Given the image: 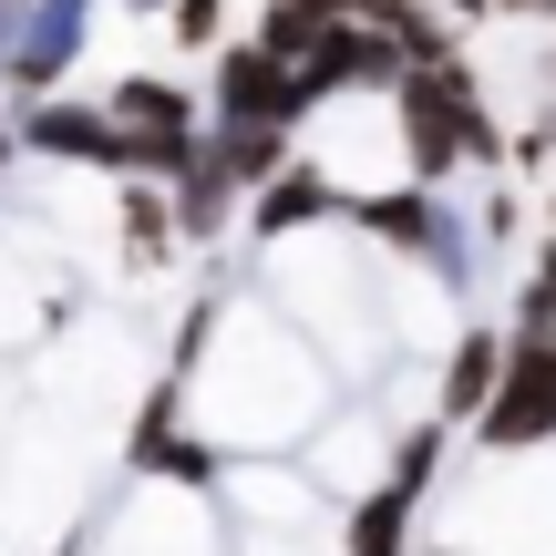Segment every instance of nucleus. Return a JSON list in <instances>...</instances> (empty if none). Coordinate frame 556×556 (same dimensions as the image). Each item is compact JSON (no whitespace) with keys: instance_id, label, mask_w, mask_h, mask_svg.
<instances>
[{"instance_id":"18","label":"nucleus","mask_w":556,"mask_h":556,"mask_svg":"<svg viewBox=\"0 0 556 556\" xmlns=\"http://www.w3.org/2000/svg\"><path fill=\"white\" fill-rule=\"evenodd\" d=\"M124 11H165V0H124Z\"/></svg>"},{"instance_id":"1","label":"nucleus","mask_w":556,"mask_h":556,"mask_svg":"<svg viewBox=\"0 0 556 556\" xmlns=\"http://www.w3.org/2000/svg\"><path fill=\"white\" fill-rule=\"evenodd\" d=\"M206 114H217V124H268V135H299L319 103H309V83H299L289 62L258 52V41H217V62H206Z\"/></svg>"},{"instance_id":"14","label":"nucleus","mask_w":556,"mask_h":556,"mask_svg":"<svg viewBox=\"0 0 556 556\" xmlns=\"http://www.w3.org/2000/svg\"><path fill=\"white\" fill-rule=\"evenodd\" d=\"M505 11H516V21H546V31H556V0H505Z\"/></svg>"},{"instance_id":"15","label":"nucleus","mask_w":556,"mask_h":556,"mask_svg":"<svg viewBox=\"0 0 556 556\" xmlns=\"http://www.w3.org/2000/svg\"><path fill=\"white\" fill-rule=\"evenodd\" d=\"M443 11H464V21H495V11H505V0H443Z\"/></svg>"},{"instance_id":"3","label":"nucleus","mask_w":556,"mask_h":556,"mask_svg":"<svg viewBox=\"0 0 556 556\" xmlns=\"http://www.w3.org/2000/svg\"><path fill=\"white\" fill-rule=\"evenodd\" d=\"M495 381H505V319H464V330H454V351H443V381H433V422H443V433L484 422Z\"/></svg>"},{"instance_id":"5","label":"nucleus","mask_w":556,"mask_h":556,"mask_svg":"<svg viewBox=\"0 0 556 556\" xmlns=\"http://www.w3.org/2000/svg\"><path fill=\"white\" fill-rule=\"evenodd\" d=\"M165 217H176V248H217L227 227L248 217V197L217 176V165H206V144H197V165H186V176L165 186Z\"/></svg>"},{"instance_id":"2","label":"nucleus","mask_w":556,"mask_h":556,"mask_svg":"<svg viewBox=\"0 0 556 556\" xmlns=\"http://www.w3.org/2000/svg\"><path fill=\"white\" fill-rule=\"evenodd\" d=\"M475 443L505 454V464L536 454V443H556V340H516V330H505V381H495V402H484Z\"/></svg>"},{"instance_id":"9","label":"nucleus","mask_w":556,"mask_h":556,"mask_svg":"<svg viewBox=\"0 0 556 556\" xmlns=\"http://www.w3.org/2000/svg\"><path fill=\"white\" fill-rule=\"evenodd\" d=\"M319 31H330V21H319L309 0H268V11H258V31H248V41H258L268 62H289V73H299V62L319 52Z\"/></svg>"},{"instance_id":"13","label":"nucleus","mask_w":556,"mask_h":556,"mask_svg":"<svg viewBox=\"0 0 556 556\" xmlns=\"http://www.w3.org/2000/svg\"><path fill=\"white\" fill-rule=\"evenodd\" d=\"M516 227H536V217L516 206V186H495V197H484V217H475V238H484V248H505Z\"/></svg>"},{"instance_id":"8","label":"nucleus","mask_w":556,"mask_h":556,"mask_svg":"<svg viewBox=\"0 0 556 556\" xmlns=\"http://www.w3.org/2000/svg\"><path fill=\"white\" fill-rule=\"evenodd\" d=\"M114 217H124V268H165V258H176L165 186H124V197H114Z\"/></svg>"},{"instance_id":"10","label":"nucleus","mask_w":556,"mask_h":556,"mask_svg":"<svg viewBox=\"0 0 556 556\" xmlns=\"http://www.w3.org/2000/svg\"><path fill=\"white\" fill-rule=\"evenodd\" d=\"M443 443H454V433H443V422H433V413H422V422H413V433H402V443H392V475H381V484H402V495H413V505H422V495H433V475H443Z\"/></svg>"},{"instance_id":"11","label":"nucleus","mask_w":556,"mask_h":556,"mask_svg":"<svg viewBox=\"0 0 556 556\" xmlns=\"http://www.w3.org/2000/svg\"><path fill=\"white\" fill-rule=\"evenodd\" d=\"M165 31H176L186 52H217L227 41V0H165Z\"/></svg>"},{"instance_id":"4","label":"nucleus","mask_w":556,"mask_h":556,"mask_svg":"<svg viewBox=\"0 0 556 556\" xmlns=\"http://www.w3.org/2000/svg\"><path fill=\"white\" fill-rule=\"evenodd\" d=\"M319 217H340V186L319 176L309 155H299L289 176H268L258 197H248V238H258V248H278V238H309Z\"/></svg>"},{"instance_id":"12","label":"nucleus","mask_w":556,"mask_h":556,"mask_svg":"<svg viewBox=\"0 0 556 556\" xmlns=\"http://www.w3.org/2000/svg\"><path fill=\"white\" fill-rule=\"evenodd\" d=\"M309 11H319V21H371V31H402L422 0H309Z\"/></svg>"},{"instance_id":"17","label":"nucleus","mask_w":556,"mask_h":556,"mask_svg":"<svg viewBox=\"0 0 556 556\" xmlns=\"http://www.w3.org/2000/svg\"><path fill=\"white\" fill-rule=\"evenodd\" d=\"M11 155H21V135H11V124H0V176H11Z\"/></svg>"},{"instance_id":"7","label":"nucleus","mask_w":556,"mask_h":556,"mask_svg":"<svg viewBox=\"0 0 556 556\" xmlns=\"http://www.w3.org/2000/svg\"><path fill=\"white\" fill-rule=\"evenodd\" d=\"M413 516H422V505L402 495V484L351 495V516H340V556H413Z\"/></svg>"},{"instance_id":"16","label":"nucleus","mask_w":556,"mask_h":556,"mask_svg":"<svg viewBox=\"0 0 556 556\" xmlns=\"http://www.w3.org/2000/svg\"><path fill=\"white\" fill-rule=\"evenodd\" d=\"M536 278H556V227H546V238H536Z\"/></svg>"},{"instance_id":"6","label":"nucleus","mask_w":556,"mask_h":556,"mask_svg":"<svg viewBox=\"0 0 556 556\" xmlns=\"http://www.w3.org/2000/svg\"><path fill=\"white\" fill-rule=\"evenodd\" d=\"M103 114L135 124V135H197V83H165V73H114Z\"/></svg>"}]
</instances>
